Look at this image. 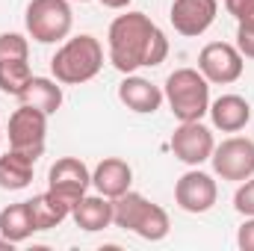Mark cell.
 <instances>
[{
  "label": "cell",
  "instance_id": "cell-1",
  "mask_svg": "<svg viewBox=\"0 0 254 251\" xmlns=\"http://www.w3.org/2000/svg\"><path fill=\"white\" fill-rule=\"evenodd\" d=\"M110 63L122 74H133L139 68H157L169 57L166 33L145 15V12H125L110 24L107 33Z\"/></svg>",
  "mask_w": 254,
  "mask_h": 251
},
{
  "label": "cell",
  "instance_id": "cell-2",
  "mask_svg": "<svg viewBox=\"0 0 254 251\" xmlns=\"http://www.w3.org/2000/svg\"><path fill=\"white\" fill-rule=\"evenodd\" d=\"M101 68H104V48L89 33H80L74 39H65L63 48L51 60V74L63 86L89 83L92 77H98Z\"/></svg>",
  "mask_w": 254,
  "mask_h": 251
},
{
  "label": "cell",
  "instance_id": "cell-3",
  "mask_svg": "<svg viewBox=\"0 0 254 251\" xmlns=\"http://www.w3.org/2000/svg\"><path fill=\"white\" fill-rule=\"evenodd\" d=\"M113 225L125 228V231L142 237V240H148V243L166 240L169 237V228H172L169 213L160 204H154L145 195L130 192V189H127L125 195L113 198Z\"/></svg>",
  "mask_w": 254,
  "mask_h": 251
},
{
  "label": "cell",
  "instance_id": "cell-4",
  "mask_svg": "<svg viewBox=\"0 0 254 251\" xmlns=\"http://www.w3.org/2000/svg\"><path fill=\"white\" fill-rule=\"evenodd\" d=\"M163 95L178 122H201L210 110V83L198 68H175L166 77Z\"/></svg>",
  "mask_w": 254,
  "mask_h": 251
},
{
  "label": "cell",
  "instance_id": "cell-5",
  "mask_svg": "<svg viewBox=\"0 0 254 251\" xmlns=\"http://www.w3.org/2000/svg\"><path fill=\"white\" fill-rule=\"evenodd\" d=\"M24 24L33 42L39 45H57L71 36L74 12L68 0H30L24 12Z\"/></svg>",
  "mask_w": 254,
  "mask_h": 251
},
{
  "label": "cell",
  "instance_id": "cell-6",
  "mask_svg": "<svg viewBox=\"0 0 254 251\" xmlns=\"http://www.w3.org/2000/svg\"><path fill=\"white\" fill-rule=\"evenodd\" d=\"M45 142H48V113L21 104L9 116V148L39 160L45 154Z\"/></svg>",
  "mask_w": 254,
  "mask_h": 251
},
{
  "label": "cell",
  "instance_id": "cell-7",
  "mask_svg": "<svg viewBox=\"0 0 254 251\" xmlns=\"http://www.w3.org/2000/svg\"><path fill=\"white\" fill-rule=\"evenodd\" d=\"M213 172L222 181H234L243 184L254 175V139L249 136H231L222 145L213 148Z\"/></svg>",
  "mask_w": 254,
  "mask_h": 251
},
{
  "label": "cell",
  "instance_id": "cell-8",
  "mask_svg": "<svg viewBox=\"0 0 254 251\" xmlns=\"http://www.w3.org/2000/svg\"><path fill=\"white\" fill-rule=\"evenodd\" d=\"M198 71L207 77V83L228 86L237 83L246 71V57L237 51V45L228 42H210L198 54Z\"/></svg>",
  "mask_w": 254,
  "mask_h": 251
},
{
  "label": "cell",
  "instance_id": "cell-9",
  "mask_svg": "<svg viewBox=\"0 0 254 251\" xmlns=\"http://www.w3.org/2000/svg\"><path fill=\"white\" fill-rule=\"evenodd\" d=\"M89 187H92V172L77 157H60L48 172V192H54L71 210L89 192Z\"/></svg>",
  "mask_w": 254,
  "mask_h": 251
},
{
  "label": "cell",
  "instance_id": "cell-10",
  "mask_svg": "<svg viewBox=\"0 0 254 251\" xmlns=\"http://www.w3.org/2000/svg\"><path fill=\"white\" fill-rule=\"evenodd\" d=\"M216 198H219L216 181L207 172H201L198 166L192 172H187V175H181L178 184H175V201H178V207L184 213H192V216L213 210Z\"/></svg>",
  "mask_w": 254,
  "mask_h": 251
},
{
  "label": "cell",
  "instance_id": "cell-11",
  "mask_svg": "<svg viewBox=\"0 0 254 251\" xmlns=\"http://www.w3.org/2000/svg\"><path fill=\"white\" fill-rule=\"evenodd\" d=\"M219 15V0H175L169 9V21L175 33L184 39H198L204 36Z\"/></svg>",
  "mask_w": 254,
  "mask_h": 251
},
{
  "label": "cell",
  "instance_id": "cell-12",
  "mask_svg": "<svg viewBox=\"0 0 254 251\" xmlns=\"http://www.w3.org/2000/svg\"><path fill=\"white\" fill-rule=\"evenodd\" d=\"M213 148H216L213 133L201 122H181V127L172 133V154L192 169L207 163L213 157Z\"/></svg>",
  "mask_w": 254,
  "mask_h": 251
},
{
  "label": "cell",
  "instance_id": "cell-13",
  "mask_svg": "<svg viewBox=\"0 0 254 251\" xmlns=\"http://www.w3.org/2000/svg\"><path fill=\"white\" fill-rule=\"evenodd\" d=\"M119 101L125 104L127 110L139 113V116H151V113H157L163 107L166 95L151 80L136 77V74H125V80L119 83Z\"/></svg>",
  "mask_w": 254,
  "mask_h": 251
},
{
  "label": "cell",
  "instance_id": "cell-14",
  "mask_svg": "<svg viewBox=\"0 0 254 251\" xmlns=\"http://www.w3.org/2000/svg\"><path fill=\"white\" fill-rule=\"evenodd\" d=\"M207 113H210L213 127L222 130V133H240L243 127L252 122V107L240 95H222V98H216Z\"/></svg>",
  "mask_w": 254,
  "mask_h": 251
},
{
  "label": "cell",
  "instance_id": "cell-15",
  "mask_svg": "<svg viewBox=\"0 0 254 251\" xmlns=\"http://www.w3.org/2000/svg\"><path fill=\"white\" fill-rule=\"evenodd\" d=\"M71 219L77 222L80 231L98 234V231H104V228L113 225V198H107V195H101V192H98V195H83V198L74 204Z\"/></svg>",
  "mask_w": 254,
  "mask_h": 251
},
{
  "label": "cell",
  "instance_id": "cell-16",
  "mask_svg": "<svg viewBox=\"0 0 254 251\" xmlns=\"http://www.w3.org/2000/svg\"><path fill=\"white\" fill-rule=\"evenodd\" d=\"M133 184V169L122 157H107L98 163V169L92 172V187L107 198H119L125 195Z\"/></svg>",
  "mask_w": 254,
  "mask_h": 251
},
{
  "label": "cell",
  "instance_id": "cell-17",
  "mask_svg": "<svg viewBox=\"0 0 254 251\" xmlns=\"http://www.w3.org/2000/svg\"><path fill=\"white\" fill-rule=\"evenodd\" d=\"M18 104L36 107V110L54 116V113L63 107V83H60V80H51V77H36V74H33L30 83L21 89Z\"/></svg>",
  "mask_w": 254,
  "mask_h": 251
},
{
  "label": "cell",
  "instance_id": "cell-18",
  "mask_svg": "<svg viewBox=\"0 0 254 251\" xmlns=\"http://www.w3.org/2000/svg\"><path fill=\"white\" fill-rule=\"evenodd\" d=\"M33 166H36V160L21 151L9 148L6 154H0V189H6V192L27 189L33 184Z\"/></svg>",
  "mask_w": 254,
  "mask_h": 251
},
{
  "label": "cell",
  "instance_id": "cell-19",
  "mask_svg": "<svg viewBox=\"0 0 254 251\" xmlns=\"http://www.w3.org/2000/svg\"><path fill=\"white\" fill-rule=\"evenodd\" d=\"M36 234V225H33V213H30V204L27 201H18V204H9L0 210V237L9 240L12 246L30 240Z\"/></svg>",
  "mask_w": 254,
  "mask_h": 251
},
{
  "label": "cell",
  "instance_id": "cell-20",
  "mask_svg": "<svg viewBox=\"0 0 254 251\" xmlns=\"http://www.w3.org/2000/svg\"><path fill=\"white\" fill-rule=\"evenodd\" d=\"M27 204H30V213H33V225H36V231H51V228H60L65 219L71 216V207H68V204H63L54 192L33 195Z\"/></svg>",
  "mask_w": 254,
  "mask_h": 251
},
{
  "label": "cell",
  "instance_id": "cell-21",
  "mask_svg": "<svg viewBox=\"0 0 254 251\" xmlns=\"http://www.w3.org/2000/svg\"><path fill=\"white\" fill-rule=\"evenodd\" d=\"M30 77H33V71H30L27 60H3L0 63V92L18 98L21 89L30 83Z\"/></svg>",
  "mask_w": 254,
  "mask_h": 251
},
{
  "label": "cell",
  "instance_id": "cell-22",
  "mask_svg": "<svg viewBox=\"0 0 254 251\" xmlns=\"http://www.w3.org/2000/svg\"><path fill=\"white\" fill-rule=\"evenodd\" d=\"M3 60H30V45L21 33H0V63Z\"/></svg>",
  "mask_w": 254,
  "mask_h": 251
},
{
  "label": "cell",
  "instance_id": "cell-23",
  "mask_svg": "<svg viewBox=\"0 0 254 251\" xmlns=\"http://www.w3.org/2000/svg\"><path fill=\"white\" fill-rule=\"evenodd\" d=\"M234 210L240 216H254V175L249 181H243L240 189L234 192Z\"/></svg>",
  "mask_w": 254,
  "mask_h": 251
},
{
  "label": "cell",
  "instance_id": "cell-24",
  "mask_svg": "<svg viewBox=\"0 0 254 251\" xmlns=\"http://www.w3.org/2000/svg\"><path fill=\"white\" fill-rule=\"evenodd\" d=\"M228 15H234L237 27H254V0H225Z\"/></svg>",
  "mask_w": 254,
  "mask_h": 251
},
{
  "label": "cell",
  "instance_id": "cell-25",
  "mask_svg": "<svg viewBox=\"0 0 254 251\" xmlns=\"http://www.w3.org/2000/svg\"><path fill=\"white\" fill-rule=\"evenodd\" d=\"M237 51L246 60H254V27H237Z\"/></svg>",
  "mask_w": 254,
  "mask_h": 251
},
{
  "label": "cell",
  "instance_id": "cell-26",
  "mask_svg": "<svg viewBox=\"0 0 254 251\" xmlns=\"http://www.w3.org/2000/svg\"><path fill=\"white\" fill-rule=\"evenodd\" d=\"M237 246L243 251H254V216H246V222L237 231Z\"/></svg>",
  "mask_w": 254,
  "mask_h": 251
},
{
  "label": "cell",
  "instance_id": "cell-27",
  "mask_svg": "<svg viewBox=\"0 0 254 251\" xmlns=\"http://www.w3.org/2000/svg\"><path fill=\"white\" fill-rule=\"evenodd\" d=\"M101 6H107V9H127L133 0H98Z\"/></svg>",
  "mask_w": 254,
  "mask_h": 251
},
{
  "label": "cell",
  "instance_id": "cell-28",
  "mask_svg": "<svg viewBox=\"0 0 254 251\" xmlns=\"http://www.w3.org/2000/svg\"><path fill=\"white\" fill-rule=\"evenodd\" d=\"M0 249H3V251H12V243H9V240H3V237H0Z\"/></svg>",
  "mask_w": 254,
  "mask_h": 251
},
{
  "label": "cell",
  "instance_id": "cell-29",
  "mask_svg": "<svg viewBox=\"0 0 254 251\" xmlns=\"http://www.w3.org/2000/svg\"><path fill=\"white\" fill-rule=\"evenodd\" d=\"M0 142H3V130H0Z\"/></svg>",
  "mask_w": 254,
  "mask_h": 251
},
{
  "label": "cell",
  "instance_id": "cell-30",
  "mask_svg": "<svg viewBox=\"0 0 254 251\" xmlns=\"http://www.w3.org/2000/svg\"><path fill=\"white\" fill-rule=\"evenodd\" d=\"M80 3H86V0H80Z\"/></svg>",
  "mask_w": 254,
  "mask_h": 251
}]
</instances>
